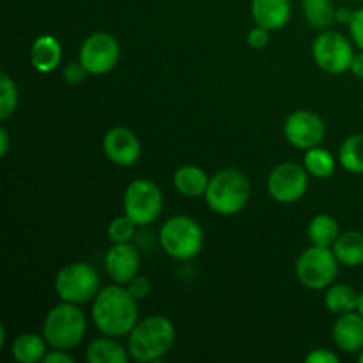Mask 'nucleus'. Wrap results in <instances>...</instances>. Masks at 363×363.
Masks as SVG:
<instances>
[{"mask_svg":"<svg viewBox=\"0 0 363 363\" xmlns=\"http://www.w3.org/2000/svg\"><path fill=\"white\" fill-rule=\"evenodd\" d=\"M307 234L311 243L315 245V247L332 248L335 245L337 238L340 236V225L332 215L321 213V215H315L308 222Z\"/></svg>","mask_w":363,"mask_h":363,"instance_id":"5701e85b","label":"nucleus"},{"mask_svg":"<svg viewBox=\"0 0 363 363\" xmlns=\"http://www.w3.org/2000/svg\"><path fill=\"white\" fill-rule=\"evenodd\" d=\"M103 151L113 165L133 167L142 156L140 138L130 128L116 126L103 137Z\"/></svg>","mask_w":363,"mask_h":363,"instance_id":"ddd939ff","label":"nucleus"},{"mask_svg":"<svg viewBox=\"0 0 363 363\" xmlns=\"http://www.w3.org/2000/svg\"><path fill=\"white\" fill-rule=\"evenodd\" d=\"M138 300H135L126 286L112 284L101 287L98 296L92 300L91 315L94 326L103 335L128 337L138 323Z\"/></svg>","mask_w":363,"mask_h":363,"instance_id":"f257e3e1","label":"nucleus"},{"mask_svg":"<svg viewBox=\"0 0 363 363\" xmlns=\"http://www.w3.org/2000/svg\"><path fill=\"white\" fill-rule=\"evenodd\" d=\"M303 16L311 27L328 30L335 23V9L332 0H301Z\"/></svg>","mask_w":363,"mask_h":363,"instance_id":"b1692460","label":"nucleus"},{"mask_svg":"<svg viewBox=\"0 0 363 363\" xmlns=\"http://www.w3.org/2000/svg\"><path fill=\"white\" fill-rule=\"evenodd\" d=\"M353 57V43L337 30H323L312 43V59L325 73H346L350 71Z\"/></svg>","mask_w":363,"mask_h":363,"instance_id":"1a4fd4ad","label":"nucleus"},{"mask_svg":"<svg viewBox=\"0 0 363 363\" xmlns=\"http://www.w3.org/2000/svg\"><path fill=\"white\" fill-rule=\"evenodd\" d=\"M358 362L363 363V350L360 351V353H358Z\"/></svg>","mask_w":363,"mask_h":363,"instance_id":"ea45409f","label":"nucleus"},{"mask_svg":"<svg viewBox=\"0 0 363 363\" xmlns=\"http://www.w3.org/2000/svg\"><path fill=\"white\" fill-rule=\"evenodd\" d=\"M6 344V328H4V325L0 326V346H4Z\"/></svg>","mask_w":363,"mask_h":363,"instance_id":"4c0bfd02","label":"nucleus"},{"mask_svg":"<svg viewBox=\"0 0 363 363\" xmlns=\"http://www.w3.org/2000/svg\"><path fill=\"white\" fill-rule=\"evenodd\" d=\"M204 199L208 208L216 215H238L250 201V181L238 169L218 170L209 179Z\"/></svg>","mask_w":363,"mask_h":363,"instance_id":"7ed1b4c3","label":"nucleus"},{"mask_svg":"<svg viewBox=\"0 0 363 363\" xmlns=\"http://www.w3.org/2000/svg\"><path fill=\"white\" fill-rule=\"evenodd\" d=\"M354 11H351L350 7H337L335 9V23L350 25L351 18H353Z\"/></svg>","mask_w":363,"mask_h":363,"instance_id":"c9c22d12","label":"nucleus"},{"mask_svg":"<svg viewBox=\"0 0 363 363\" xmlns=\"http://www.w3.org/2000/svg\"><path fill=\"white\" fill-rule=\"evenodd\" d=\"M121 57L119 41L108 32H92L82 43L78 60L89 74H106L117 66Z\"/></svg>","mask_w":363,"mask_h":363,"instance_id":"9d476101","label":"nucleus"},{"mask_svg":"<svg viewBox=\"0 0 363 363\" xmlns=\"http://www.w3.org/2000/svg\"><path fill=\"white\" fill-rule=\"evenodd\" d=\"M85 74H89V73L85 71V67L82 66L80 60H77V62H69L62 71L64 80H66V84H69V85L82 84V82L85 80Z\"/></svg>","mask_w":363,"mask_h":363,"instance_id":"7c9ffc66","label":"nucleus"},{"mask_svg":"<svg viewBox=\"0 0 363 363\" xmlns=\"http://www.w3.org/2000/svg\"><path fill=\"white\" fill-rule=\"evenodd\" d=\"M305 362L307 363H337L339 362V357H337L333 351L325 350V347H318V350L311 351V353L305 357Z\"/></svg>","mask_w":363,"mask_h":363,"instance_id":"473e14b6","label":"nucleus"},{"mask_svg":"<svg viewBox=\"0 0 363 363\" xmlns=\"http://www.w3.org/2000/svg\"><path fill=\"white\" fill-rule=\"evenodd\" d=\"M340 262L332 248L311 245L296 259L294 275L298 282L312 291H321L332 286L339 275Z\"/></svg>","mask_w":363,"mask_h":363,"instance_id":"423d86ee","label":"nucleus"},{"mask_svg":"<svg viewBox=\"0 0 363 363\" xmlns=\"http://www.w3.org/2000/svg\"><path fill=\"white\" fill-rule=\"evenodd\" d=\"M209 179L204 169L197 165H183L174 172V188L177 194L188 199L204 197L209 186Z\"/></svg>","mask_w":363,"mask_h":363,"instance_id":"a211bd4d","label":"nucleus"},{"mask_svg":"<svg viewBox=\"0 0 363 363\" xmlns=\"http://www.w3.org/2000/svg\"><path fill=\"white\" fill-rule=\"evenodd\" d=\"M176 342V326L165 315H147L138 319L128 335V351L131 360L151 363L162 360Z\"/></svg>","mask_w":363,"mask_h":363,"instance_id":"f03ea898","label":"nucleus"},{"mask_svg":"<svg viewBox=\"0 0 363 363\" xmlns=\"http://www.w3.org/2000/svg\"><path fill=\"white\" fill-rule=\"evenodd\" d=\"M247 43H248V46L254 50L264 48V46H268V43H269V30L268 28L255 25V27L248 32Z\"/></svg>","mask_w":363,"mask_h":363,"instance_id":"2f4dec72","label":"nucleus"},{"mask_svg":"<svg viewBox=\"0 0 363 363\" xmlns=\"http://www.w3.org/2000/svg\"><path fill=\"white\" fill-rule=\"evenodd\" d=\"M340 167L351 174H363V133L350 135L339 147Z\"/></svg>","mask_w":363,"mask_h":363,"instance_id":"a878e982","label":"nucleus"},{"mask_svg":"<svg viewBox=\"0 0 363 363\" xmlns=\"http://www.w3.org/2000/svg\"><path fill=\"white\" fill-rule=\"evenodd\" d=\"M293 6L291 0H252L250 14L255 25L268 28L269 32L280 30L291 20Z\"/></svg>","mask_w":363,"mask_h":363,"instance_id":"2eb2a0df","label":"nucleus"},{"mask_svg":"<svg viewBox=\"0 0 363 363\" xmlns=\"http://www.w3.org/2000/svg\"><path fill=\"white\" fill-rule=\"evenodd\" d=\"M347 27H350V34L354 45H357L360 50H363V7L354 11L353 18H351Z\"/></svg>","mask_w":363,"mask_h":363,"instance_id":"c756f323","label":"nucleus"},{"mask_svg":"<svg viewBox=\"0 0 363 363\" xmlns=\"http://www.w3.org/2000/svg\"><path fill=\"white\" fill-rule=\"evenodd\" d=\"M350 71L354 74V77L360 78V80H363V50H360V52H358V53H354L353 62H351Z\"/></svg>","mask_w":363,"mask_h":363,"instance_id":"f704fd0d","label":"nucleus"},{"mask_svg":"<svg viewBox=\"0 0 363 363\" xmlns=\"http://www.w3.org/2000/svg\"><path fill=\"white\" fill-rule=\"evenodd\" d=\"M53 287L60 301L84 305L98 296L101 282L94 266L87 262H71L57 272Z\"/></svg>","mask_w":363,"mask_h":363,"instance_id":"0eeeda50","label":"nucleus"},{"mask_svg":"<svg viewBox=\"0 0 363 363\" xmlns=\"http://www.w3.org/2000/svg\"><path fill=\"white\" fill-rule=\"evenodd\" d=\"M9 152V133L6 128H0V156H6Z\"/></svg>","mask_w":363,"mask_h":363,"instance_id":"e433bc0d","label":"nucleus"},{"mask_svg":"<svg viewBox=\"0 0 363 363\" xmlns=\"http://www.w3.org/2000/svg\"><path fill=\"white\" fill-rule=\"evenodd\" d=\"M46 351H48V342L38 333H20L11 344V354L20 363L43 362Z\"/></svg>","mask_w":363,"mask_h":363,"instance_id":"412c9836","label":"nucleus"},{"mask_svg":"<svg viewBox=\"0 0 363 363\" xmlns=\"http://www.w3.org/2000/svg\"><path fill=\"white\" fill-rule=\"evenodd\" d=\"M137 223L130 218L128 215L116 216L112 222L108 223V229H106V234H108V240L112 243H131L135 238V233H137Z\"/></svg>","mask_w":363,"mask_h":363,"instance_id":"cd10ccee","label":"nucleus"},{"mask_svg":"<svg viewBox=\"0 0 363 363\" xmlns=\"http://www.w3.org/2000/svg\"><path fill=\"white\" fill-rule=\"evenodd\" d=\"M333 342L344 353H360L363 350V315L358 311L339 315L332 330Z\"/></svg>","mask_w":363,"mask_h":363,"instance_id":"dca6fc26","label":"nucleus"},{"mask_svg":"<svg viewBox=\"0 0 363 363\" xmlns=\"http://www.w3.org/2000/svg\"><path fill=\"white\" fill-rule=\"evenodd\" d=\"M18 106V87L7 73L0 74V119L7 121Z\"/></svg>","mask_w":363,"mask_h":363,"instance_id":"bb28decb","label":"nucleus"},{"mask_svg":"<svg viewBox=\"0 0 363 363\" xmlns=\"http://www.w3.org/2000/svg\"><path fill=\"white\" fill-rule=\"evenodd\" d=\"M358 312L363 315V291L360 293V298H358Z\"/></svg>","mask_w":363,"mask_h":363,"instance_id":"58836bf2","label":"nucleus"},{"mask_svg":"<svg viewBox=\"0 0 363 363\" xmlns=\"http://www.w3.org/2000/svg\"><path fill=\"white\" fill-rule=\"evenodd\" d=\"M124 215L138 227H147L160 218L163 211V194L151 179H135L128 184L123 199Z\"/></svg>","mask_w":363,"mask_h":363,"instance_id":"6e6552de","label":"nucleus"},{"mask_svg":"<svg viewBox=\"0 0 363 363\" xmlns=\"http://www.w3.org/2000/svg\"><path fill=\"white\" fill-rule=\"evenodd\" d=\"M105 272L113 284L126 286L140 273V254L131 243H112L105 255Z\"/></svg>","mask_w":363,"mask_h":363,"instance_id":"4468645a","label":"nucleus"},{"mask_svg":"<svg viewBox=\"0 0 363 363\" xmlns=\"http://www.w3.org/2000/svg\"><path fill=\"white\" fill-rule=\"evenodd\" d=\"M303 167L307 172L315 179H328L335 174L337 160L333 158L328 149H323L319 145L307 149L303 156Z\"/></svg>","mask_w":363,"mask_h":363,"instance_id":"393cba45","label":"nucleus"},{"mask_svg":"<svg viewBox=\"0 0 363 363\" xmlns=\"http://www.w3.org/2000/svg\"><path fill=\"white\" fill-rule=\"evenodd\" d=\"M151 280L145 275H140V273H138L131 282L126 284V289L130 291V294L135 300H144V298H147L149 293H151Z\"/></svg>","mask_w":363,"mask_h":363,"instance_id":"c85d7f7f","label":"nucleus"},{"mask_svg":"<svg viewBox=\"0 0 363 363\" xmlns=\"http://www.w3.org/2000/svg\"><path fill=\"white\" fill-rule=\"evenodd\" d=\"M308 176L303 165L284 162L273 167L268 176V194L280 204H293L303 199L308 190Z\"/></svg>","mask_w":363,"mask_h":363,"instance_id":"9b49d317","label":"nucleus"},{"mask_svg":"<svg viewBox=\"0 0 363 363\" xmlns=\"http://www.w3.org/2000/svg\"><path fill=\"white\" fill-rule=\"evenodd\" d=\"M332 250L340 264L346 266V268H358L363 264V233L360 230L340 233Z\"/></svg>","mask_w":363,"mask_h":363,"instance_id":"aec40b11","label":"nucleus"},{"mask_svg":"<svg viewBox=\"0 0 363 363\" xmlns=\"http://www.w3.org/2000/svg\"><path fill=\"white\" fill-rule=\"evenodd\" d=\"M358 298H360V293L354 287L347 284H335L326 289L325 305L335 315L350 314V312L358 311Z\"/></svg>","mask_w":363,"mask_h":363,"instance_id":"4be33fe9","label":"nucleus"},{"mask_svg":"<svg viewBox=\"0 0 363 363\" xmlns=\"http://www.w3.org/2000/svg\"><path fill=\"white\" fill-rule=\"evenodd\" d=\"M325 121L311 110H296L289 113L284 123V137L293 147L307 149L315 147L325 140Z\"/></svg>","mask_w":363,"mask_h":363,"instance_id":"f8f14e48","label":"nucleus"},{"mask_svg":"<svg viewBox=\"0 0 363 363\" xmlns=\"http://www.w3.org/2000/svg\"><path fill=\"white\" fill-rule=\"evenodd\" d=\"M87 332V318L80 305L60 301L52 307L43 321V337L50 347L73 350L84 340Z\"/></svg>","mask_w":363,"mask_h":363,"instance_id":"20e7f679","label":"nucleus"},{"mask_svg":"<svg viewBox=\"0 0 363 363\" xmlns=\"http://www.w3.org/2000/svg\"><path fill=\"white\" fill-rule=\"evenodd\" d=\"M43 362H45V363H73L74 358L71 357L69 351L55 350V347H52V350L46 351Z\"/></svg>","mask_w":363,"mask_h":363,"instance_id":"72a5a7b5","label":"nucleus"},{"mask_svg":"<svg viewBox=\"0 0 363 363\" xmlns=\"http://www.w3.org/2000/svg\"><path fill=\"white\" fill-rule=\"evenodd\" d=\"M160 245L169 257L190 261L202 252L204 233L199 222L186 215H174L160 229Z\"/></svg>","mask_w":363,"mask_h":363,"instance_id":"39448f33","label":"nucleus"},{"mask_svg":"<svg viewBox=\"0 0 363 363\" xmlns=\"http://www.w3.org/2000/svg\"><path fill=\"white\" fill-rule=\"evenodd\" d=\"M85 358L89 363H126L130 360V351L117 342L116 337L103 335L91 340L85 350Z\"/></svg>","mask_w":363,"mask_h":363,"instance_id":"6ab92c4d","label":"nucleus"},{"mask_svg":"<svg viewBox=\"0 0 363 363\" xmlns=\"http://www.w3.org/2000/svg\"><path fill=\"white\" fill-rule=\"evenodd\" d=\"M62 60V46L52 34L39 35L30 46V64L38 73H52Z\"/></svg>","mask_w":363,"mask_h":363,"instance_id":"f3484780","label":"nucleus"}]
</instances>
